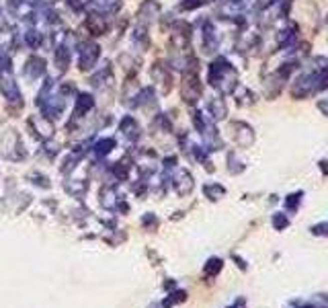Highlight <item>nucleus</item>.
<instances>
[{
  "mask_svg": "<svg viewBox=\"0 0 328 308\" xmlns=\"http://www.w3.org/2000/svg\"><path fill=\"white\" fill-rule=\"evenodd\" d=\"M207 82L209 86L222 95H232L238 89V72L226 58H217L207 66Z\"/></svg>",
  "mask_w": 328,
  "mask_h": 308,
  "instance_id": "1",
  "label": "nucleus"
},
{
  "mask_svg": "<svg viewBox=\"0 0 328 308\" xmlns=\"http://www.w3.org/2000/svg\"><path fill=\"white\" fill-rule=\"evenodd\" d=\"M328 89V68H310L305 74L297 76L295 82L291 84L289 95L293 99H305L316 93H322Z\"/></svg>",
  "mask_w": 328,
  "mask_h": 308,
  "instance_id": "2",
  "label": "nucleus"
},
{
  "mask_svg": "<svg viewBox=\"0 0 328 308\" xmlns=\"http://www.w3.org/2000/svg\"><path fill=\"white\" fill-rule=\"evenodd\" d=\"M295 66H297L295 60L283 62L279 68L273 70V74H271L269 78H265V97H267V99H275V97L281 93V89H283V86H285V82L289 80L291 72L295 70Z\"/></svg>",
  "mask_w": 328,
  "mask_h": 308,
  "instance_id": "3",
  "label": "nucleus"
},
{
  "mask_svg": "<svg viewBox=\"0 0 328 308\" xmlns=\"http://www.w3.org/2000/svg\"><path fill=\"white\" fill-rule=\"evenodd\" d=\"M0 91H3V95L9 99V103H19L21 101L19 86L15 82V76H13L11 60L5 54H0Z\"/></svg>",
  "mask_w": 328,
  "mask_h": 308,
  "instance_id": "4",
  "label": "nucleus"
},
{
  "mask_svg": "<svg viewBox=\"0 0 328 308\" xmlns=\"http://www.w3.org/2000/svg\"><path fill=\"white\" fill-rule=\"evenodd\" d=\"M201 93H203V86H201L199 76H197V70H185L183 82H181V97H183V101L189 103V105H195L197 101L201 99Z\"/></svg>",
  "mask_w": 328,
  "mask_h": 308,
  "instance_id": "5",
  "label": "nucleus"
},
{
  "mask_svg": "<svg viewBox=\"0 0 328 308\" xmlns=\"http://www.w3.org/2000/svg\"><path fill=\"white\" fill-rule=\"evenodd\" d=\"M150 76H152V80L156 82L158 91L162 95L170 93V89H172V74H170V68L164 62H154V66H152V70H150Z\"/></svg>",
  "mask_w": 328,
  "mask_h": 308,
  "instance_id": "6",
  "label": "nucleus"
},
{
  "mask_svg": "<svg viewBox=\"0 0 328 308\" xmlns=\"http://www.w3.org/2000/svg\"><path fill=\"white\" fill-rule=\"evenodd\" d=\"M78 56H80V58H78L80 70H91V68H95V64L99 62L101 48L97 46L95 41H84V43H80Z\"/></svg>",
  "mask_w": 328,
  "mask_h": 308,
  "instance_id": "7",
  "label": "nucleus"
},
{
  "mask_svg": "<svg viewBox=\"0 0 328 308\" xmlns=\"http://www.w3.org/2000/svg\"><path fill=\"white\" fill-rule=\"evenodd\" d=\"M232 127L236 129L234 131V138L238 142V146H242V148H250L254 144V129L244 123V121H234Z\"/></svg>",
  "mask_w": 328,
  "mask_h": 308,
  "instance_id": "8",
  "label": "nucleus"
},
{
  "mask_svg": "<svg viewBox=\"0 0 328 308\" xmlns=\"http://www.w3.org/2000/svg\"><path fill=\"white\" fill-rule=\"evenodd\" d=\"M23 74H25V78H27L29 82L39 80L43 74H46V60L39 58V56L29 58L27 64H25V68H23Z\"/></svg>",
  "mask_w": 328,
  "mask_h": 308,
  "instance_id": "9",
  "label": "nucleus"
},
{
  "mask_svg": "<svg viewBox=\"0 0 328 308\" xmlns=\"http://www.w3.org/2000/svg\"><path fill=\"white\" fill-rule=\"evenodd\" d=\"M158 13H160V7H158L156 0H144L140 11H138V25L148 27L152 21L158 17Z\"/></svg>",
  "mask_w": 328,
  "mask_h": 308,
  "instance_id": "10",
  "label": "nucleus"
},
{
  "mask_svg": "<svg viewBox=\"0 0 328 308\" xmlns=\"http://www.w3.org/2000/svg\"><path fill=\"white\" fill-rule=\"evenodd\" d=\"M29 125L35 127V136L41 138V140H46V138H50V136L54 134V123H52V119L46 117L43 113H41V115H33V117L29 119Z\"/></svg>",
  "mask_w": 328,
  "mask_h": 308,
  "instance_id": "11",
  "label": "nucleus"
},
{
  "mask_svg": "<svg viewBox=\"0 0 328 308\" xmlns=\"http://www.w3.org/2000/svg\"><path fill=\"white\" fill-rule=\"evenodd\" d=\"M84 27L91 35H105L109 29V21H107V17H103L99 13H93V15L86 17Z\"/></svg>",
  "mask_w": 328,
  "mask_h": 308,
  "instance_id": "12",
  "label": "nucleus"
},
{
  "mask_svg": "<svg viewBox=\"0 0 328 308\" xmlns=\"http://www.w3.org/2000/svg\"><path fill=\"white\" fill-rule=\"evenodd\" d=\"M203 48L207 54H213L220 48V33L215 31V25L211 21H205L203 23Z\"/></svg>",
  "mask_w": 328,
  "mask_h": 308,
  "instance_id": "13",
  "label": "nucleus"
},
{
  "mask_svg": "<svg viewBox=\"0 0 328 308\" xmlns=\"http://www.w3.org/2000/svg\"><path fill=\"white\" fill-rule=\"evenodd\" d=\"M70 50L66 48V46H58L54 50V66H56V72L58 74H64L66 70H68V66H70Z\"/></svg>",
  "mask_w": 328,
  "mask_h": 308,
  "instance_id": "14",
  "label": "nucleus"
},
{
  "mask_svg": "<svg viewBox=\"0 0 328 308\" xmlns=\"http://www.w3.org/2000/svg\"><path fill=\"white\" fill-rule=\"evenodd\" d=\"M93 107H95V99H93V95L80 93L78 99H76V105H74V119H80L82 115H86Z\"/></svg>",
  "mask_w": 328,
  "mask_h": 308,
  "instance_id": "15",
  "label": "nucleus"
},
{
  "mask_svg": "<svg viewBox=\"0 0 328 308\" xmlns=\"http://www.w3.org/2000/svg\"><path fill=\"white\" fill-rule=\"evenodd\" d=\"M207 111H209V115H211V119H213V121H220V119H224V117L228 115L226 101H224V99H220V97H213V99L207 103Z\"/></svg>",
  "mask_w": 328,
  "mask_h": 308,
  "instance_id": "16",
  "label": "nucleus"
},
{
  "mask_svg": "<svg viewBox=\"0 0 328 308\" xmlns=\"http://www.w3.org/2000/svg\"><path fill=\"white\" fill-rule=\"evenodd\" d=\"M119 129H121V134H123L127 140H136V138L140 136V125H138V121L131 117V115H125V117L121 119Z\"/></svg>",
  "mask_w": 328,
  "mask_h": 308,
  "instance_id": "17",
  "label": "nucleus"
},
{
  "mask_svg": "<svg viewBox=\"0 0 328 308\" xmlns=\"http://www.w3.org/2000/svg\"><path fill=\"white\" fill-rule=\"evenodd\" d=\"M174 189H177L179 195H187L193 189V177L187 171H179L177 177H174Z\"/></svg>",
  "mask_w": 328,
  "mask_h": 308,
  "instance_id": "18",
  "label": "nucleus"
},
{
  "mask_svg": "<svg viewBox=\"0 0 328 308\" xmlns=\"http://www.w3.org/2000/svg\"><path fill=\"white\" fill-rule=\"evenodd\" d=\"M203 191H205V195L209 197V200H213V202H215V200H220V197L226 193V189H224L222 185H217V183L205 185V189H203Z\"/></svg>",
  "mask_w": 328,
  "mask_h": 308,
  "instance_id": "19",
  "label": "nucleus"
},
{
  "mask_svg": "<svg viewBox=\"0 0 328 308\" xmlns=\"http://www.w3.org/2000/svg\"><path fill=\"white\" fill-rule=\"evenodd\" d=\"M25 43H27L29 48L37 50V48L41 46V33H39L37 29H29V31L25 33Z\"/></svg>",
  "mask_w": 328,
  "mask_h": 308,
  "instance_id": "20",
  "label": "nucleus"
},
{
  "mask_svg": "<svg viewBox=\"0 0 328 308\" xmlns=\"http://www.w3.org/2000/svg\"><path fill=\"white\" fill-rule=\"evenodd\" d=\"M119 0H95V7L101 9V11H107V13H113L119 9Z\"/></svg>",
  "mask_w": 328,
  "mask_h": 308,
  "instance_id": "21",
  "label": "nucleus"
},
{
  "mask_svg": "<svg viewBox=\"0 0 328 308\" xmlns=\"http://www.w3.org/2000/svg\"><path fill=\"white\" fill-rule=\"evenodd\" d=\"M113 146H115V140L113 138H105V140H101V142H97V154H109L113 150Z\"/></svg>",
  "mask_w": 328,
  "mask_h": 308,
  "instance_id": "22",
  "label": "nucleus"
},
{
  "mask_svg": "<svg viewBox=\"0 0 328 308\" xmlns=\"http://www.w3.org/2000/svg\"><path fill=\"white\" fill-rule=\"evenodd\" d=\"M289 224V218L285 216V214H281V212H277V214H273V226L277 228V230H283Z\"/></svg>",
  "mask_w": 328,
  "mask_h": 308,
  "instance_id": "23",
  "label": "nucleus"
},
{
  "mask_svg": "<svg viewBox=\"0 0 328 308\" xmlns=\"http://www.w3.org/2000/svg\"><path fill=\"white\" fill-rule=\"evenodd\" d=\"M222 265H224V263L220 259H209V263L205 265V273L207 275H217V273H220V269H222Z\"/></svg>",
  "mask_w": 328,
  "mask_h": 308,
  "instance_id": "24",
  "label": "nucleus"
},
{
  "mask_svg": "<svg viewBox=\"0 0 328 308\" xmlns=\"http://www.w3.org/2000/svg\"><path fill=\"white\" fill-rule=\"evenodd\" d=\"M240 93H242V97L238 95V105H252L254 103V95L248 91V89H244V86H240Z\"/></svg>",
  "mask_w": 328,
  "mask_h": 308,
  "instance_id": "25",
  "label": "nucleus"
},
{
  "mask_svg": "<svg viewBox=\"0 0 328 308\" xmlns=\"http://www.w3.org/2000/svg\"><path fill=\"white\" fill-rule=\"evenodd\" d=\"M205 3H209V0H183V3H181V9H183V11H195V9L203 7Z\"/></svg>",
  "mask_w": 328,
  "mask_h": 308,
  "instance_id": "26",
  "label": "nucleus"
},
{
  "mask_svg": "<svg viewBox=\"0 0 328 308\" xmlns=\"http://www.w3.org/2000/svg\"><path fill=\"white\" fill-rule=\"evenodd\" d=\"M299 200H301V193H293V195H289V197H287V200H285V204H287L289 212H295V210H297V206H299Z\"/></svg>",
  "mask_w": 328,
  "mask_h": 308,
  "instance_id": "27",
  "label": "nucleus"
},
{
  "mask_svg": "<svg viewBox=\"0 0 328 308\" xmlns=\"http://www.w3.org/2000/svg\"><path fill=\"white\" fill-rule=\"evenodd\" d=\"M89 3H91V0H68V5H70L74 11H82Z\"/></svg>",
  "mask_w": 328,
  "mask_h": 308,
  "instance_id": "28",
  "label": "nucleus"
},
{
  "mask_svg": "<svg viewBox=\"0 0 328 308\" xmlns=\"http://www.w3.org/2000/svg\"><path fill=\"white\" fill-rule=\"evenodd\" d=\"M312 232H314V234H328V222L314 226V228H312Z\"/></svg>",
  "mask_w": 328,
  "mask_h": 308,
  "instance_id": "29",
  "label": "nucleus"
},
{
  "mask_svg": "<svg viewBox=\"0 0 328 308\" xmlns=\"http://www.w3.org/2000/svg\"><path fill=\"white\" fill-rule=\"evenodd\" d=\"M230 308H244V300H236L234 306H230Z\"/></svg>",
  "mask_w": 328,
  "mask_h": 308,
  "instance_id": "30",
  "label": "nucleus"
},
{
  "mask_svg": "<svg viewBox=\"0 0 328 308\" xmlns=\"http://www.w3.org/2000/svg\"><path fill=\"white\" fill-rule=\"evenodd\" d=\"M0 13H3V7H0Z\"/></svg>",
  "mask_w": 328,
  "mask_h": 308,
  "instance_id": "31",
  "label": "nucleus"
}]
</instances>
